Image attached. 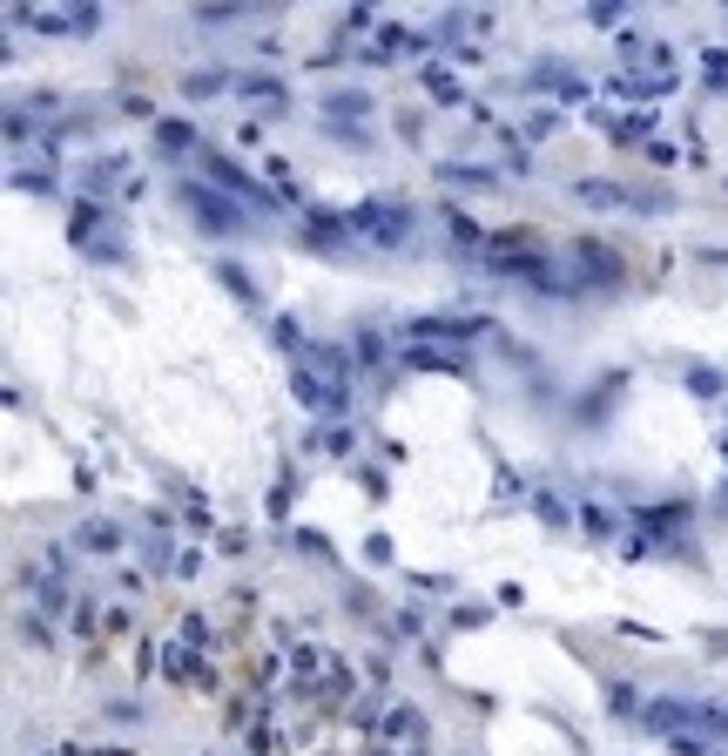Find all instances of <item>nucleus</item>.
<instances>
[{
    "label": "nucleus",
    "instance_id": "nucleus-6",
    "mask_svg": "<svg viewBox=\"0 0 728 756\" xmlns=\"http://www.w3.org/2000/svg\"><path fill=\"white\" fill-rule=\"evenodd\" d=\"M580 203H607V210H620V203H634L628 189H614V183H580Z\"/></svg>",
    "mask_w": 728,
    "mask_h": 756
},
{
    "label": "nucleus",
    "instance_id": "nucleus-2",
    "mask_svg": "<svg viewBox=\"0 0 728 756\" xmlns=\"http://www.w3.org/2000/svg\"><path fill=\"white\" fill-rule=\"evenodd\" d=\"M182 196H189V210H196V223H203L210 236H236V230H243V210H236L230 196H216V189H203V183H189Z\"/></svg>",
    "mask_w": 728,
    "mask_h": 756
},
{
    "label": "nucleus",
    "instance_id": "nucleus-11",
    "mask_svg": "<svg viewBox=\"0 0 728 756\" xmlns=\"http://www.w3.org/2000/svg\"><path fill=\"white\" fill-rule=\"evenodd\" d=\"M304 230H310V236H317V244H338V236H344V230H338V216H324V210H317V216H310V223H304Z\"/></svg>",
    "mask_w": 728,
    "mask_h": 756
},
{
    "label": "nucleus",
    "instance_id": "nucleus-4",
    "mask_svg": "<svg viewBox=\"0 0 728 756\" xmlns=\"http://www.w3.org/2000/svg\"><path fill=\"white\" fill-rule=\"evenodd\" d=\"M485 324L479 318H419L411 324V338H425V345H439V338H479Z\"/></svg>",
    "mask_w": 728,
    "mask_h": 756
},
{
    "label": "nucleus",
    "instance_id": "nucleus-14",
    "mask_svg": "<svg viewBox=\"0 0 728 756\" xmlns=\"http://www.w3.org/2000/svg\"><path fill=\"white\" fill-rule=\"evenodd\" d=\"M411 756H419V750H411Z\"/></svg>",
    "mask_w": 728,
    "mask_h": 756
},
{
    "label": "nucleus",
    "instance_id": "nucleus-7",
    "mask_svg": "<svg viewBox=\"0 0 728 756\" xmlns=\"http://www.w3.org/2000/svg\"><path fill=\"white\" fill-rule=\"evenodd\" d=\"M81 547H88V554H115V527L109 520H88V527H81Z\"/></svg>",
    "mask_w": 728,
    "mask_h": 756
},
{
    "label": "nucleus",
    "instance_id": "nucleus-5",
    "mask_svg": "<svg viewBox=\"0 0 728 756\" xmlns=\"http://www.w3.org/2000/svg\"><path fill=\"white\" fill-rule=\"evenodd\" d=\"M203 169H210L216 183H230V189H250V176H243V169H236L230 156H216V149H203Z\"/></svg>",
    "mask_w": 728,
    "mask_h": 756
},
{
    "label": "nucleus",
    "instance_id": "nucleus-13",
    "mask_svg": "<svg viewBox=\"0 0 728 756\" xmlns=\"http://www.w3.org/2000/svg\"><path fill=\"white\" fill-rule=\"evenodd\" d=\"M702 723H708V730H722V736H728V709H702Z\"/></svg>",
    "mask_w": 728,
    "mask_h": 756
},
{
    "label": "nucleus",
    "instance_id": "nucleus-12",
    "mask_svg": "<svg viewBox=\"0 0 728 756\" xmlns=\"http://www.w3.org/2000/svg\"><path fill=\"white\" fill-rule=\"evenodd\" d=\"M688 385H695V392H702V399H722V378H715V372H708V365H695V372H688Z\"/></svg>",
    "mask_w": 728,
    "mask_h": 756
},
{
    "label": "nucleus",
    "instance_id": "nucleus-8",
    "mask_svg": "<svg viewBox=\"0 0 728 756\" xmlns=\"http://www.w3.org/2000/svg\"><path fill=\"white\" fill-rule=\"evenodd\" d=\"M439 176H445V183H473V189H485V183H493V169H465V163H445Z\"/></svg>",
    "mask_w": 728,
    "mask_h": 756
},
{
    "label": "nucleus",
    "instance_id": "nucleus-9",
    "mask_svg": "<svg viewBox=\"0 0 728 756\" xmlns=\"http://www.w3.org/2000/svg\"><path fill=\"white\" fill-rule=\"evenodd\" d=\"M155 142H162V149H189V142H196V129H189V122H162V129H155Z\"/></svg>",
    "mask_w": 728,
    "mask_h": 756
},
{
    "label": "nucleus",
    "instance_id": "nucleus-1",
    "mask_svg": "<svg viewBox=\"0 0 728 756\" xmlns=\"http://www.w3.org/2000/svg\"><path fill=\"white\" fill-rule=\"evenodd\" d=\"M351 230L371 236V244H405L411 210H398V203H358V210H351Z\"/></svg>",
    "mask_w": 728,
    "mask_h": 756
},
{
    "label": "nucleus",
    "instance_id": "nucleus-3",
    "mask_svg": "<svg viewBox=\"0 0 728 756\" xmlns=\"http://www.w3.org/2000/svg\"><path fill=\"white\" fill-rule=\"evenodd\" d=\"M297 399H304V405H317V412H338L344 399H351V392L331 385L324 372H310V365H304V372H297Z\"/></svg>",
    "mask_w": 728,
    "mask_h": 756
},
{
    "label": "nucleus",
    "instance_id": "nucleus-10",
    "mask_svg": "<svg viewBox=\"0 0 728 756\" xmlns=\"http://www.w3.org/2000/svg\"><path fill=\"white\" fill-rule=\"evenodd\" d=\"M223 89V75H182V95L189 101H203V95H216Z\"/></svg>",
    "mask_w": 728,
    "mask_h": 756
}]
</instances>
